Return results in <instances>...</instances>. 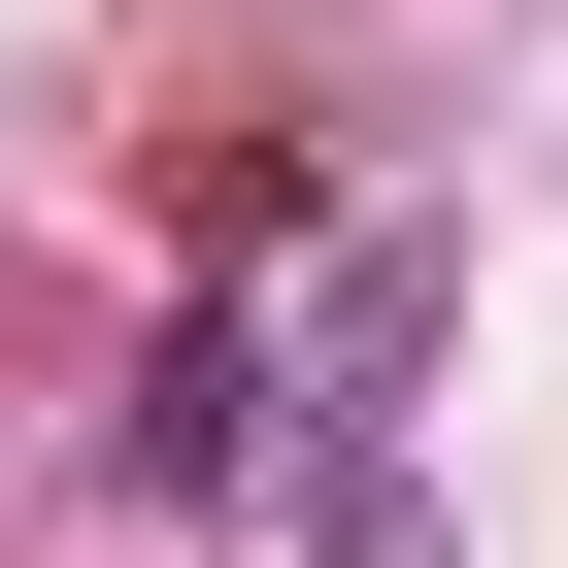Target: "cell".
<instances>
[{"mask_svg":"<svg viewBox=\"0 0 568 568\" xmlns=\"http://www.w3.org/2000/svg\"><path fill=\"white\" fill-rule=\"evenodd\" d=\"M267 402H302V368H267V335L201 302V335L134 368V501H234V468H267Z\"/></svg>","mask_w":568,"mask_h":568,"instance_id":"obj_1","label":"cell"}]
</instances>
